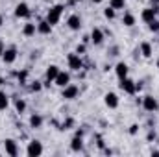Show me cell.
I'll return each mask as SVG.
<instances>
[{"instance_id":"cell-1","label":"cell","mask_w":159,"mask_h":157,"mask_svg":"<svg viewBox=\"0 0 159 157\" xmlns=\"http://www.w3.org/2000/svg\"><path fill=\"white\" fill-rule=\"evenodd\" d=\"M63 6L61 4H57V6H54L50 11H48V15H46V20L52 24V26H56L57 22H59V19H61V15H63Z\"/></svg>"},{"instance_id":"cell-2","label":"cell","mask_w":159,"mask_h":157,"mask_svg":"<svg viewBox=\"0 0 159 157\" xmlns=\"http://www.w3.org/2000/svg\"><path fill=\"white\" fill-rule=\"evenodd\" d=\"M120 89H122L124 92H128V94H133V92L139 89V85H137L133 79H129L128 76H126V78L120 79Z\"/></svg>"},{"instance_id":"cell-3","label":"cell","mask_w":159,"mask_h":157,"mask_svg":"<svg viewBox=\"0 0 159 157\" xmlns=\"http://www.w3.org/2000/svg\"><path fill=\"white\" fill-rule=\"evenodd\" d=\"M26 154L30 157H37L43 154V144H41L39 141H32L30 144H28V148H26Z\"/></svg>"},{"instance_id":"cell-4","label":"cell","mask_w":159,"mask_h":157,"mask_svg":"<svg viewBox=\"0 0 159 157\" xmlns=\"http://www.w3.org/2000/svg\"><path fill=\"white\" fill-rule=\"evenodd\" d=\"M78 92H80V89L76 87V85H72V83H69L67 87H63V98L65 100H74L76 96H78Z\"/></svg>"},{"instance_id":"cell-5","label":"cell","mask_w":159,"mask_h":157,"mask_svg":"<svg viewBox=\"0 0 159 157\" xmlns=\"http://www.w3.org/2000/svg\"><path fill=\"white\" fill-rule=\"evenodd\" d=\"M67 61H69V69H72V70H80L83 67V61H81L80 54H69Z\"/></svg>"},{"instance_id":"cell-6","label":"cell","mask_w":159,"mask_h":157,"mask_svg":"<svg viewBox=\"0 0 159 157\" xmlns=\"http://www.w3.org/2000/svg\"><path fill=\"white\" fill-rule=\"evenodd\" d=\"M143 107H144L146 111L154 113V111H157L159 104H157V100H156L154 96H144V100H143Z\"/></svg>"},{"instance_id":"cell-7","label":"cell","mask_w":159,"mask_h":157,"mask_svg":"<svg viewBox=\"0 0 159 157\" xmlns=\"http://www.w3.org/2000/svg\"><path fill=\"white\" fill-rule=\"evenodd\" d=\"M15 59H17V50H15V48H6L4 54H2V61H4L6 65H11Z\"/></svg>"},{"instance_id":"cell-8","label":"cell","mask_w":159,"mask_h":157,"mask_svg":"<svg viewBox=\"0 0 159 157\" xmlns=\"http://www.w3.org/2000/svg\"><path fill=\"white\" fill-rule=\"evenodd\" d=\"M15 15H17L19 19H26V17H30V7H28V4H24V2L17 4V7H15Z\"/></svg>"},{"instance_id":"cell-9","label":"cell","mask_w":159,"mask_h":157,"mask_svg":"<svg viewBox=\"0 0 159 157\" xmlns=\"http://www.w3.org/2000/svg\"><path fill=\"white\" fill-rule=\"evenodd\" d=\"M156 15H157V9H156V7H144L143 13H141V19H143L144 22H152V20L156 19Z\"/></svg>"},{"instance_id":"cell-10","label":"cell","mask_w":159,"mask_h":157,"mask_svg":"<svg viewBox=\"0 0 159 157\" xmlns=\"http://www.w3.org/2000/svg\"><path fill=\"white\" fill-rule=\"evenodd\" d=\"M4 148H6V154L11 157H15L19 154V150H17V142L13 141V139H6V142H4Z\"/></svg>"},{"instance_id":"cell-11","label":"cell","mask_w":159,"mask_h":157,"mask_svg":"<svg viewBox=\"0 0 159 157\" xmlns=\"http://www.w3.org/2000/svg\"><path fill=\"white\" fill-rule=\"evenodd\" d=\"M104 102H106V105L111 107V109L119 107V96H117L115 92H107V94L104 96Z\"/></svg>"},{"instance_id":"cell-12","label":"cell","mask_w":159,"mask_h":157,"mask_svg":"<svg viewBox=\"0 0 159 157\" xmlns=\"http://www.w3.org/2000/svg\"><path fill=\"white\" fill-rule=\"evenodd\" d=\"M54 81H56V85H59V87H67V85L70 83V74H69V72H63V70H59L57 78L54 79Z\"/></svg>"},{"instance_id":"cell-13","label":"cell","mask_w":159,"mask_h":157,"mask_svg":"<svg viewBox=\"0 0 159 157\" xmlns=\"http://www.w3.org/2000/svg\"><path fill=\"white\" fill-rule=\"evenodd\" d=\"M67 24H69V28L70 30H80L81 28V19H80V15H70L69 19H67Z\"/></svg>"},{"instance_id":"cell-14","label":"cell","mask_w":159,"mask_h":157,"mask_svg":"<svg viewBox=\"0 0 159 157\" xmlns=\"http://www.w3.org/2000/svg\"><path fill=\"white\" fill-rule=\"evenodd\" d=\"M91 41H93L94 44H100V43L104 41V32H102L100 28H93V32H91Z\"/></svg>"},{"instance_id":"cell-15","label":"cell","mask_w":159,"mask_h":157,"mask_svg":"<svg viewBox=\"0 0 159 157\" xmlns=\"http://www.w3.org/2000/svg\"><path fill=\"white\" fill-rule=\"evenodd\" d=\"M115 74L119 76V79H122V78H126L128 76V65L126 63H117V67H115Z\"/></svg>"},{"instance_id":"cell-16","label":"cell","mask_w":159,"mask_h":157,"mask_svg":"<svg viewBox=\"0 0 159 157\" xmlns=\"http://www.w3.org/2000/svg\"><path fill=\"white\" fill-rule=\"evenodd\" d=\"M57 74H59V67L50 65V67L46 69V79H48V83H50V81H54V79L57 78Z\"/></svg>"},{"instance_id":"cell-17","label":"cell","mask_w":159,"mask_h":157,"mask_svg":"<svg viewBox=\"0 0 159 157\" xmlns=\"http://www.w3.org/2000/svg\"><path fill=\"white\" fill-rule=\"evenodd\" d=\"M35 32H37V24H34V22H26V24H24V28H22V34H24L26 37L35 35Z\"/></svg>"},{"instance_id":"cell-18","label":"cell","mask_w":159,"mask_h":157,"mask_svg":"<svg viewBox=\"0 0 159 157\" xmlns=\"http://www.w3.org/2000/svg\"><path fill=\"white\" fill-rule=\"evenodd\" d=\"M37 32L43 34V35H48V34L52 32V24H50L48 20H41L39 24H37Z\"/></svg>"},{"instance_id":"cell-19","label":"cell","mask_w":159,"mask_h":157,"mask_svg":"<svg viewBox=\"0 0 159 157\" xmlns=\"http://www.w3.org/2000/svg\"><path fill=\"white\" fill-rule=\"evenodd\" d=\"M41 126H43V117H41V115H32V117H30V128L37 129Z\"/></svg>"},{"instance_id":"cell-20","label":"cell","mask_w":159,"mask_h":157,"mask_svg":"<svg viewBox=\"0 0 159 157\" xmlns=\"http://www.w3.org/2000/svg\"><path fill=\"white\" fill-rule=\"evenodd\" d=\"M70 148H72L74 152H80V150L83 148V141H81L80 133H78V137H74V139H72V142H70Z\"/></svg>"},{"instance_id":"cell-21","label":"cell","mask_w":159,"mask_h":157,"mask_svg":"<svg viewBox=\"0 0 159 157\" xmlns=\"http://www.w3.org/2000/svg\"><path fill=\"white\" fill-rule=\"evenodd\" d=\"M141 54L144 57H150L152 56V44L150 43H141Z\"/></svg>"},{"instance_id":"cell-22","label":"cell","mask_w":159,"mask_h":157,"mask_svg":"<svg viewBox=\"0 0 159 157\" xmlns=\"http://www.w3.org/2000/svg\"><path fill=\"white\" fill-rule=\"evenodd\" d=\"M122 24H124V26H133V24H135V17H133L131 13H124V17H122Z\"/></svg>"},{"instance_id":"cell-23","label":"cell","mask_w":159,"mask_h":157,"mask_svg":"<svg viewBox=\"0 0 159 157\" xmlns=\"http://www.w3.org/2000/svg\"><path fill=\"white\" fill-rule=\"evenodd\" d=\"M7 105H9V98H7V94H6V92H2V91H0V111L7 109Z\"/></svg>"},{"instance_id":"cell-24","label":"cell","mask_w":159,"mask_h":157,"mask_svg":"<svg viewBox=\"0 0 159 157\" xmlns=\"http://www.w3.org/2000/svg\"><path fill=\"white\" fill-rule=\"evenodd\" d=\"M124 4H126V0H109V6H111L113 9H122Z\"/></svg>"},{"instance_id":"cell-25","label":"cell","mask_w":159,"mask_h":157,"mask_svg":"<svg viewBox=\"0 0 159 157\" xmlns=\"http://www.w3.org/2000/svg\"><path fill=\"white\" fill-rule=\"evenodd\" d=\"M115 11H117V9H113V7L109 6V7H106V9H104V17L111 20V19H115Z\"/></svg>"},{"instance_id":"cell-26","label":"cell","mask_w":159,"mask_h":157,"mask_svg":"<svg viewBox=\"0 0 159 157\" xmlns=\"http://www.w3.org/2000/svg\"><path fill=\"white\" fill-rule=\"evenodd\" d=\"M15 107H17L19 113H24V109H26V102H24V100H17V102H15Z\"/></svg>"},{"instance_id":"cell-27","label":"cell","mask_w":159,"mask_h":157,"mask_svg":"<svg viewBox=\"0 0 159 157\" xmlns=\"http://www.w3.org/2000/svg\"><path fill=\"white\" fill-rule=\"evenodd\" d=\"M148 28H150V32H159V20H152V22H148Z\"/></svg>"},{"instance_id":"cell-28","label":"cell","mask_w":159,"mask_h":157,"mask_svg":"<svg viewBox=\"0 0 159 157\" xmlns=\"http://www.w3.org/2000/svg\"><path fill=\"white\" fill-rule=\"evenodd\" d=\"M30 89L37 92V91H41V83H39V81H35V83H32V87H30Z\"/></svg>"},{"instance_id":"cell-29","label":"cell","mask_w":159,"mask_h":157,"mask_svg":"<svg viewBox=\"0 0 159 157\" xmlns=\"http://www.w3.org/2000/svg\"><path fill=\"white\" fill-rule=\"evenodd\" d=\"M83 52H85V46H83V44H80L78 48H76V54H83Z\"/></svg>"},{"instance_id":"cell-30","label":"cell","mask_w":159,"mask_h":157,"mask_svg":"<svg viewBox=\"0 0 159 157\" xmlns=\"http://www.w3.org/2000/svg\"><path fill=\"white\" fill-rule=\"evenodd\" d=\"M137 128H139V126H135V124H133V126H131V129H129V131H131V133H137Z\"/></svg>"},{"instance_id":"cell-31","label":"cell","mask_w":159,"mask_h":157,"mask_svg":"<svg viewBox=\"0 0 159 157\" xmlns=\"http://www.w3.org/2000/svg\"><path fill=\"white\" fill-rule=\"evenodd\" d=\"M2 54H4V44L0 43V59H2Z\"/></svg>"},{"instance_id":"cell-32","label":"cell","mask_w":159,"mask_h":157,"mask_svg":"<svg viewBox=\"0 0 159 157\" xmlns=\"http://www.w3.org/2000/svg\"><path fill=\"white\" fill-rule=\"evenodd\" d=\"M93 2H94V4H100V2H102V0H93Z\"/></svg>"},{"instance_id":"cell-33","label":"cell","mask_w":159,"mask_h":157,"mask_svg":"<svg viewBox=\"0 0 159 157\" xmlns=\"http://www.w3.org/2000/svg\"><path fill=\"white\" fill-rule=\"evenodd\" d=\"M2 22H4V19H2V15H0V26H2Z\"/></svg>"},{"instance_id":"cell-34","label":"cell","mask_w":159,"mask_h":157,"mask_svg":"<svg viewBox=\"0 0 159 157\" xmlns=\"http://www.w3.org/2000/svg\"><path fill=\"white\" fill-rule=\"evenodd\" d=\"M152 4H159V0H152Z\"/></svg>"},{"instance_id":"cell-35","label":"cell","mask_w":159,"mask_h":157,"mask_svg":"<svg viewBox=\"0 0 159 157\" xmlns=\"http://www.w3.org/2000/svg\"><path fill=\"white\" fill-rule=\"evenodd\" d=\"M72 2H81V0H72Z\"/></svg>"},{"instance_id":"cell-36","label":"cell","mask_w":159,"mask_h":157,"mask_svg":"<svg viewBox=\"0 0 159 157\" xmlns=\"http://www.w3.org/2000/svg\"><path fill=\"white\" fill-rule=\"evenodd\" d=\"M157 69H159V61H157Z\"/></svg>"},{"instance_id":"cell-37","label":"cell","mask_w":159,"mask_h":157,"mask_svg":"<svg viewBox=\"0 0 159 157\" xmlns=\"http://www.w3.org/2000/svg\"><path fill=\"white\" fill-rule=\"evenodd\" d=\"M0 83H2V78H0Z\"/></svg>"}]
</instances>
